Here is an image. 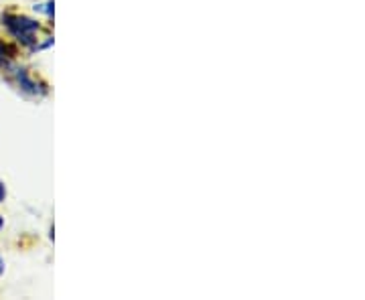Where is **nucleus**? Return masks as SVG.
Listing matches in <instances>:
<instances>
[{"instance_id": "f257e3e1", "label": "nucleus", "mask_w": 365, "mask_h": 300, "mask_svg": "<svg viewBox=\"0 0 365 300\" xmlns=\"http://www.w3.org/2000/svg\"><path fill=\"white\" fill-rule=\"evenodd\" d=\"M0 29L19 49H25L29 55H33L41 39L39 35L43 31V25L37 16L6 9L0 13Z\"/></svg>"}, {"instance_id": "f03ea898", "label": "nucleus", "mask_w": 365, "mask_h": 300, "mask_svg": "<svg viewBox=\"0 0 365 300\" xmlns=\"http://www.w3.org/2000/svg\"><path fill=\"white\" fill-rule=\"evenodd\" d=\"M0 76L4 78V81L9 86H13L16 92L21 93L26 100H33V102H41L45 100L51 88L45 79H41L39 76H35L25 63L16 59H9L4 63H0Z\"/></svg>"}, {"instance_id": "7ed1b4c3", "label": "nucleus", "mask_w": 365, "mask_h": 300, "mask_svg": "<svg viewBox=\"0 0 365 300\" xmlns=\"http://www.w3.org/2000/svg\"><path fill=\"white\" fill-rule=\"evenodd\" d=\"M33 13L43 14L47 19V25L53 26V16H55V0H45V2H35Z\"/></svg>"}, {"instance_id": "20e7f679", "label": "nucleus", "mask_w": 365, "mask_h": 300, "mask_svg": "<svg viewBox=\"0 0 365 300\" xmlns=\"http://www.w3.org/2000/svg\"><path fill=\"white\" fill-rule=\"evenodd\" d=\"M19 53H21V49H19L14 43H11V41L6 39H0V63H4V61H9V59H16Z\"/></svg>"}, {"instance_id": "39448f33", "label": "nucleus", "mask_w": 365, "mask_h": 300, "mask_svg": "<svg viewBox=\"0 0 365 300\" xmlns=\"http://www.w3.org/2000/svg\"><path fill=\"white\" fill-rule=\"evenodd\" d=\"M6 197H9V189H6V183L0 179V205L6 201Z\"/></svg>"}, {"instance_id": "423d86ee", "label": "nucleus", "mask_w": 365, "mask_h": 300, "mask_svg": "<svg viewBox=\"0 0 365 300\" xmlns=\"http://www.w3.org/2000/svg\"><path fill=\"white\" fill-rule=\"evenodd\" d=\"M6 274V262H4V258L0 256V276Z\"/></svg>"}, {"instance_id": "0eeeda50", "label": "nucleus", "mask_w": 365, "mask_h": 300, "mask_svg": "<svg viewBox=\"0 0 365 300\" xmlns=\"http://www.w3.org/2000/svg\"><path fill=\"white\" fill-rule=\"evenodd\" d=\"M4 225H6V219H4V215L0 213V232L4 229Z\"/></svg>"}]
</instances>
